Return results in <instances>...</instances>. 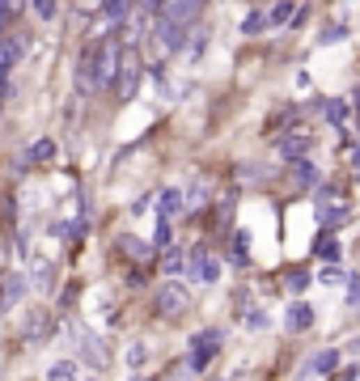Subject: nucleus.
<instances>
[{
    "mask_svg": "<svg viewBox=\"0 0 360 381\" xmlns=\"http://www.w3.org/2000/svg\"><path fill=\"white\" fill-rule=\"evenodd\" d=\"M314 221L327 229V233H335V229H343L347 221H352V203L343 199V195H335V187L331 182H318L314 187Z\"/></svg>",
    "mask_w": 360,
    "mask_h": 381,
    "instance_id": "f257e3e1",
    "label": "nucleus"
},
{
    "mask_svg": "<svg viewBox=\"0 0 360 381\" xmlns=\"http://www.w3.org/2000/svg\"><path fill=\"white\" fill-rule=\"evenodd\" d=\"M140 85H144V60H140V51L123 47V60H119V72H115L111 98H115V102H136Z\"/></svg>",
    "mask_w": 360,
    "mask_h": 381,
    "instance_id": "f03ea898",
    "label": "nucleus"
},
{
    "mask_svg": "<svg viewBox=\"0 0 360 381\" xmlns=\"http://www.w3.org/2000/svg\"><path fill=\"white\" fill-rule=\"evenodd\" d=\"M152 305H157L162 318H187L191 305H195V297H191V288H187L182 280H166V284L157 288V297H152Z\"/></svg>",
    "mask_w": 360,
    "mask_h": 381,
    "instance_id": "7ed1b4c3",
    "label": "nucleus"
},
{
    "mask_svg": "<svg viewBox=\"0 0 360 381\" xmlns=\"http://www.w3.org/2000/svg\"><path fill=\"white\" fill-rule=\"evenodd\" d=\"M272 144H276V157L280 161H297V157H310L314 153L318 136H314V127H288V132L272 136Z\"/></svg>",
    "mask_w": 360,
    "mask_h": 381,
    "instance_id": "20e7f679",
    "label": "nucleus"
},
{
    "mask_svg": "<svg viewBox=\"0 0 360 381\" xmlns=\"http://www.w3.org/2000/svg\"><path fill=\"white\" fill-rule=\"evenodd\" d=\"M187 276L195 284H217L221 280V258L208 250V246H191L187 250Z\"/></svg>",
    "mask_w": 360,
    "mask_h": 381,
    "instance_id": "39448f33",
    "label": "nucleus"
},
{
    "mask_svg": "<svg viewBox=\"0 0 360 381\" xmlns=\"http://www.w3.org/2000/svg\"><path fill=\"white\" fill-rule=\"evenodd\" d=\"M93 56H97V38H85L72 60V85L81 98H93Z\"/></svg>",
    "mask_w": 360,
    "mask_h": 381,
    "instance_id": "423d86ee",
    "label": "nucleus"
},
{
    "mask_svg": "<svg viewBox=\"0 0 360 381\" xmlns=\"http://www.w3.org/2000/svg\"><path fill=\"white\" fill-rule=\"evenodd\" d=\"M203 9H208V0H166V5L152 13V17H166L174 26H195L203 17Z\"/></svg>",
    "mask_w": 360,
    "mask_h": 381,
    "instance_id": "0eeeda50",
    "label": "nucleus"
},
{
    "mask_svg": "<svg viewBox=\"0 0 360 381\" xmlns=\"http://www.w3.org/2000/svg\"><path fill=\"white\" fill-rule=\"evenodd\" d=\"M212 187H208V178L203 174H191V182L182 187V203H187V216H199V212H208L212 203Z\"/></svg>",
    "mask_w": 360,
    "mask_h": 381,
    "instance_id": "6e6552de",
    "label": "nucleus"
},
{
    "mask_svg": "<svg viewBox=\"0 0 360 381\" xmlns=\"http://www.w3.org/2000/svg\"><path fill=\"white\" fill-rule=\"evenodd\" d=\"M26 293H30V284H26V276H22V271H5V276H0V313L17 309Z\"/></svg>",
    "mask_w": 360,
    "mask_h": 381,
    "instance_id": "1a4fd4ad",
    "label": "nucleus"
},
{
    "mask_svg": "<svg viewBox=\"0 0 360 381\" xmlns=\"http://www.w3.org/2000/svg\"><path fill=\"white\" fill-rule=\"evenodd\" d=\"M314 305L310 301H292L288 309H284V331L288 335H305V331H310V326H314Z\"/></svg>",
    "mask_w": 360,
    "mask_h": 381,
    "instance_id": "9d476101",
    "label": "nucleus"
},
{
    "mask_svg": "<svg viewBox=\"0 0 360 381\" xmlns=\"http://www.w3.org/2000/svg\"><path fill=\"white\" fill-rule=\"evenodd\" d=\"M221 326H208V331H199V335H191V352L187 356H203V360H212L217 352H221Z\"/></svg>",
    "mask_w": 360,
    "mask_h": 381,
    "instance_id": "9b49d317",
    "label": "nucleus"
},
{
    "mask_svg": "<svg viewBox=\"0 0 360 381\" xmlns=\"http://www.w3.org/2000/svg\"><path fill=\"white\" fill-rule=\"evenodd\" d=\"M208 47H212V30L203 26V22H195V26H191V38H187V51H182V56H187L191 64H199L203 56H208Z\"/></svg>",
    "mask_w": 360,
    "mask_h": 381,
    "instance_id": "f8f14e48",
    "label": "nucleus"
},
{
    "mask_svg": "<svg viewBox=\"0 0 360 381\" xmlns=\"http://www.w3.org/2000/svg\"><path fill=\"white\" fill-rule=\"evenodd\" d=\"M237 34H242V38H263V34H272V30H267V9H259V5L246 9L242 22H237Z\"/></svg>",
    "mask_w": 360,
    "mask_h": 381,
    "instance_id": "ddd939ff",
    "label": "nucleus"
},
{
    "mask_svg": "<svg viewBox=\"0 0 360 381\" xmlns=\"http://www.w3.org/2000/svg\"><path fill=\"white\" fill-rule=\"evenodd\" d=\"M322 119L339 132V127H347L352 123V98H327L322 102Z\"/></svg>",
    "mask_w": 360,
    "mask_h": 381,
    "instance_id": "4468645a",
    "label": "nucleus"
},
{
    "mask_svg": "<svg viewBox=\"0 0 360 381\" xmlns=\"http://www.w3.org/2000/svg\"><path fill=\"white\" fill-rule=\"evenodd\" d=\"M288 170H292V182H297V187H310V191H314V187L322 182V170L314 166L310 157H297V161H288Z\"/></svg>",
    "mask_w": 360,
    "mask_h": 381,
    "instance_id": "2eb2a0df",
    "label": "nucleus"
},
{
    "mask_svg": "<svg viewBox=\"0 0 360 381\" xmlns=\"http://www.w3.org/2000/svg\"><path fill=\"white\" fill-rule=\"evenodd\" d=\"M26 284H30L34 293H42V297H47L51 288H56V267H51L47 258H34V267H30V280H26Z\"/></svg>",
    "mask_w": 360,
    "mask_h": 381,
    "instance_id": "dca6fc26",
    "label": "nucleus"
},
{
    "mask_svg": "<svg viewBox=\"0 0 360 381\" xmlns=\"http://www.w3.org/2000/svg\"><path fill=\"white\" fill-rule=\"evenodd\" d=\"M157 216H166V221H178V216H187V203H182V187H166L157 195Z\"/></svg>",
    "mask_w": 360,
    "mask_h": 381,
    "instance_id": "f3484780",
    "label": "nucleus"
},
{
    "mask_svg": "<svg viewBox=\"0 0 360 381\" xmlns=\"http://www.w3.org/2000/svg\"><path fill=\"white\" fill-rule=\"evenodd\" d=\"M339 368V352L335 348H322V352H314L310 360H305V373H310V377H331Z\"/></svg>",
    "mask_w": 360,
    "mask_h": 381,
    "instance_id": "a211bd4d",
    "label": "nucleus"
},
{
    "mask_svg": "<svg viewBox=\"0 0 360 381\" xmlns=\"http://www.w3.org/2000/svg\"><path fill=\"white\" fill-rule=\"evenodd\" d=\"M26 157H30V166H51V161H56V140H51V136L30 140L26 144Z\"/></svg>",
    "mask_w": 360,
    "mask_h": 381,
    "instance_id": "6ab92c4d",
    "label": "nucleus"
},
{
    "mask_svg": "<svg viewBox=\"0 0 360 381\" xmlns=\"http://www.w3.org/2000/svg\"><path fill=\"white\" fill-rule=\"evenodd\" d=\"M297 119H301V106L297 102H288V106H276L272 111V119H267V127L280 136V132H288V127H297Z\"/></svg>",
    "mask_w": 360,
    "mask_h": 381,
    "instance_id": "aec40b11",
    "label": "nucleus"
},
{
    "mask_svg": "<svg viewBox=\"0 0 360 381\" xmlns=\"http://www.w3.org/2000/svg\"><path fill=\"white\" fill-rule=\"evenodd\" d=\"M297 13V0H276V5H267V30H288Z\"/></svg>",
    "mask_w": 360,
    "mask_h": 381,
    "instance_id": "412c9836",
    "label": "nucleus"
},
{
    "mask_svg": "<svg viewBox=\"0 0 360 381\" xmlns=\"http://www.w3.org/2000/svg\"><path fill=\"white\" fill-rule=\"evenodd\" d=\"M132 13H136V0H107L97 17H102V22H111V26H123Z\"/></svg>",
    "mask_w": 360,
    "mask_h": 381,
    "instance_id": "4be33fe9",
    "label": "nucleus"
},
{
    "mask_svg": "<svg viewBox=\"0 0 360 381\" xmlns=\"http://www.w3.org/2000/svg\"><path fill=\"white\" fill-rule=\"evenodd\" d=\"M229 258L237 267H250V229H233L229 233Z\"/></svg>",
    "mask_w": 360,
    "mask_h": 381,
    "instance_id": "5701e85b",
    "label": "nucleus"
},
{
    "mask_svg": "<svg viewBox=\"0 0 360 381\" xmlns=\"http://www.w3.org/2000/svg\"><path fill=\"white\" fill-rule=\"evenodd\" d=\"M339 254H343L339 238H331V233L322 229V242H314V258H318V263H339Z\"/></svg>",
    "mask_w": 360,
    "mask_h": 381,
    "instance_id": "b1692460",
    "label": "nucleus"
},
{
    "mask_svg": "<svg viewBox=\"0 0 360 381\" xmlns=\"http://www.w3.org/2000/svg\"><path fill=\"white\" fill-rule=\"evenodd\" d=\"M162 271H166V276H170V280H178V276H182V271H187V254H182L178 246H174V250L166 246V250H162Z\"/></svg>",
    "mask_w": 360,
    "mask_h": 381,
    "instance_id": "393cba45",
    "label": "nucleus"
},
{
    "mask_svg": "<svg viewBox=\"0 0 360 381\" xmlns=\"http://www.w3.org/2000/svg\"><path fill=\"white\" fill-rule=\"evenodd\" d=\"M347 34H352V26H347V22H331V26L314 38V47H335V42H347Z\"/></svg>",
    "mask_w": 360,
    "mask_h": 381,
    "instance_id": "a878e982",
    "label": "nucleus"
},
{
    "mask_svg": "<svg viewBox=\"0 0 360 381\" xmlns=\"http://www.w3.org/2000/svg\"><path fill=\"white\" fill-rule=\"evenodd\" d=\"M119 250H123V254H132L136 263H144V258H152V246H148V242H136L132 233H119Z\"/></svg>",
    "mask_w": 360,
    "mask_h": 381,
    "instance_id": "bb28decb",
    "label": "nucleus"
},
{
    "mask_svg": "<svg viewBox=\"0 0 360 381\" xmlns=\"http://www.w3.org/2000/svg\"><path fill=\"white\" fill-rule=\"evenodd\" d=\"M310 284H314V271H305V267H292L288 276H284V288H288V293H297V297L310 288Z\"/></svg>",
    "mask_w": 360,
    "mask_h": 381,
    "instance_id": "cd10ccee",
    "label": "nucleus"
},
{
    "mask_svg": "<svg viewBox=\"0 0 360 381\" xmlns=\"http://www.w3.org/2000/svg\"><path fill=\"white\" fill-rule=\"evenodd\" d=\"M26 9H30L38 22H56V17H60V0H26Z\"/></svg>",
    "mask_w": 360,
    "mask_h": 381,
    "instance_id": "c85d7f7f",
    "label": "nucleus"
},
{
    "mask_svg": "<svg viewBox=\"0 0 360 381\" xmlns=\"http://www.w3.org/2000/svg\"><path fill=\"white\" fill-rule=\"evenodd\" d=\"M77 373H81V364H77V360H60V364H51L47 381H77Z\"/></svg>",
    "mask_w": 360,
    "mask_h": 381,
    "instance_id": "c756f323",
    "label": "nucleus"
},
{
    "mask_svg": "<svg viewBox=\"0 0 360 381\" xmlns=\"http://www.w3.org/2000/svg\"><path fill=\"white\" fill-rule=\"evenodd\" d=\"M237 182H246V187H259V182H267V170L263 166H237Z\"/></svg>",
    "mask_w": 360,
    "mask_h": 381,
    "instance_id": "7c9ffc66",
    "label": "nucleus"
},
{
    "mask_svg": "<svg viewBox=\"0 0 360 381\" xmlns=\"http://www.w3.org/2000/svg\"><path fill=\"white\" fill-rule=\"evenodd\" d=\"M343 276H347V271H343L339 263H327V267L318 271V280H322V284H331V288H339V284H343Z\"/></svg>",
    "mask_w": 360,
    "mask_h": 381,
    "instance_id": "2f4dec72",
    "label": "nucleus"
},
{
    "mask_svg": "<svg viewBox=\"0 0 360 381\" xmlns=\"http://www.w3.org/2000/svg\"><path fill=\"white\" fill-rule=\"evenodd\" d=\"M170 225H174V221H166V216L157 221V238H152V250H166V246L174 242V238H170Z\"/></svg>",
    "mask_w": 360,
    "mask_h": 381,
    "instance_id": "473e14b6",
    "label": "nucleus"
},
{
    "mask_svg": "<svg viewBox=\"0 0 360 381\" xmlns=\"http://www.w3.org/2000/svg\"><path fill=\"white\" fill-rule=\"evenodd\" d=\"M102 5H107V0H72V9H77V13H85V17H97V13H102Z\"/></svg>",
    "mask_w": 360,
    "mask_h": 381,
    "instance_id": "72a5a7b5",
    "label": "nucleus"
},
{
    "mask_svg": "<svg viewBox=\"0 0 360 381\" xmlns=\"http://www.w3.org/2000/svg\"><path fill=\"white\" fill-rule=\"evenodd\" d=\"M229 216H233V199H221V203H217V216H212L217 229H225V225H229Z\"/></svg>",
    "mask_w": 360,
    "mask_h": 381,
    "instance_id": "f704fd0d",
    "label": "nucleus"
},
{
    "mask_svg": "<svg viewBox=\"0 0 360 381\" xmlns=\"http://www.w3.org/2000/svg\"><path fill=\"white\" fill-rule=\"evenodd\" d=\"M144 356H148V348H144V343H132V348H127V364H132V368H140V364H144Z\"/></svg>",
    "mask_w": 360,
    "mask_h": 381,
    "instance_id": "c9c22d12",
    "label": "nucleus"
},
{
    "mask_svg": "<svg viewBox=\"0 0 360 381\" xmlns=\"http://www.w3.org/2000/svg\"><path fill=\"white\" fill-rule=\"evenodd\" d=\"M0 9H5V13H9V22H13V17H22V13H26V0H0Z\"/></svg>",
    "mask_w": 360,
    "mask_h": 381,
    "instance_id": "e433bc0d",
    "label": "nucleus"
},
{
    "mask_svg": "<svg viewBox=\"0 0 360 381\" xmlns=\"http://www.w3.org/2000/svg\"><path fill=\"white\" fill-rule=\"evenodd\" d=\"M335 377L339 381H360V364H343V368H335Z\"/></svg>",
    "mask_w": 360,
    "mask_h": 381,
    "instance_id": "4c0bfd02",
    "label": "nucleus"
},
{
    "mask_svg": "<svg viewBox=\"0 0 360 381\" xmlns=\"http://www.w3.org/2000/svg\"><path fill=\"white\" fill-rule=\"evenodd\" d=\"M162 5H166V0H136V9H140V13H148V17H152V13H157Z\"/></svg>",
    "mask_w": 360,
    "mask_h": 381,
    "instance_id": "58836bf2",
    "label": "nucleus"
},
{
    "mask_svg": "<svg viewBox=\"0 0 360 381\" xmlns=\"http://www.w3.org/2000/svg\"><path fill=\"white\" fill-rule=\"evenodd\" d=\"M148 199H152V195H144V199H136V203H132V216H140V212H148Z\"/></svg>",
    "mask_w": 360,
    "mask_h": 381,
    "instance_id": "ea45409f",
    "label": "nucleus"
},
{
    "mask_svg": "<svg viewBox=\"0 0 360 381\" xmlns=\"http://www.w3.org/2000/svg\"><path fill=\"white\" fill-rule=\"evenodd\" d=\"M0 111H5V93H0Z\"/></svg>",
    "mask_w": 360,
    "mask_h": 381,
    "instance_id": "a19ab883",
    "label": "nucleus"
},
{
    "mask_svg": "<svg viewBox=\"0 0 360 381\" xmlns=\"http://www.w3.org/2000/svg\"><path fill=\"white\" fill-rule=\"evenodd\" d=\"M352 348H356V352H360V339H356V343H352Z\"/></svg>",
    "mask_w": 360,
    "mask_h": 381,
    "instance_id": "79ce46f5",
    "label": "nucleus"
},
{
    "mask_svg": "<svg viewBox=\"0 0 360 381\" xmlns=\"http://www.w3.org/2000/svg\"><path fill=\"white\" fill-rule=\"evenodd\" d=\"M305 381H318V377H305Z\"/></svg>",
    "mask_w": 360,
    "mask_h": 381,
    "instance_id": "37998d69",
    "label": "nucleus"
}]
</instances>
